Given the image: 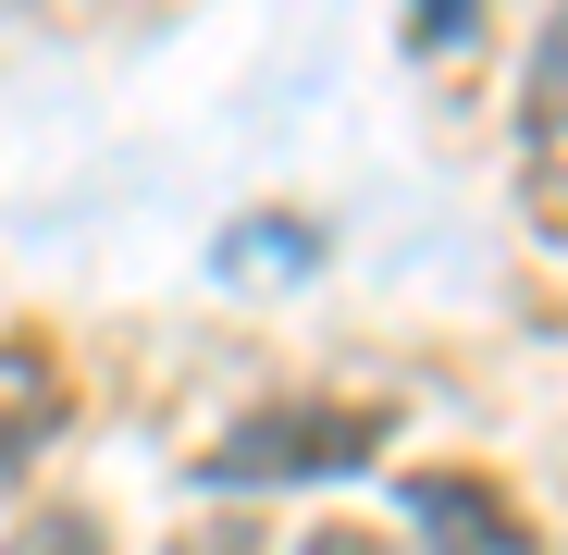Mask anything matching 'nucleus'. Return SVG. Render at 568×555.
Here are the masks:
<instances>
[{"mask_svg":"<svg viewBox=\"0 0 568 555\" xmlns=\"http://www.w3.org/2000/svg\"><path fill=\"white\" fill-rule=\"evenodd\" d=\"M519 161H531V210L556 223V210H568V13L544 25L531 86H519Z\"/></svg>","mask_w":568,"mask_h":555,"instance_id":"f03ea898","label":"nucleus"},{"mask_svg":"<svg viewBox=\"0 0 568 555\" xmlns=\"http://www.w3.org/2000/svg\"><path fill=\"white\" fill-rule=\"evenodd\" d=\"M408 518L433 531V555H531V531L507 518L495 482H408Z\"/></svg>","mask_w":568,"mask_h":555,"instance_id":"7ed1b4c3","label":"nucleus"},{"mask_svg":"<svg viewBox=\"0 0 568 555\" xmlns=\"http://www.w3.org/2000/svg\"><path fill=\"white\" fill-rule=\"evenodd\" d=\"M384 444V420L371 408H260L247 432L211 444V482H322V470H358V456Z\"/></svg>","mask_w":568,"mask_h":555,"instance_id":"f257e3e1","label":"nucleus"},{"mask_svg":"<svg viewBox=\"0 0 568 555\" xmlns=\"http://www.w3.org/2000/svg\"><path fill=\"white\" fill-rule=\"evenodd\" d=\"M297 555H384V543H371V531H310Z\"/></svg>","mask_w":568,"mask_h":555,"instance_id":"423d86ee","label":"nucleus"},{"mask_svg":"<svg viewBox=\"0 0 568 555\" xmlns=\"http://www.w3.org/2000/svg\"><path fill=\"white\" fill-rule=\"evenodd\" d=\"M469 13H483V0H408V38H420V50H457Z\"/></svg>","mask_w":568,"mask_h":555,"instance_id":"39448f33","label":"nucleus"},{"mask_svg":"<svg viewBox=\"0 0 568 555\" xmlns=\"http://www.w3.org/2000/svg\"><path fill=\"white\" fill-rule=\"evenodd\" d=\"M0 555H112V543L87 531V518H26V531L0 543Z\"/></svg>","mask_w":568,"mask_h":555,"instance_id":"20e7f679","label":"nucleus"}]
</instances>
